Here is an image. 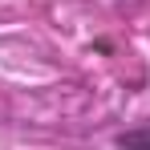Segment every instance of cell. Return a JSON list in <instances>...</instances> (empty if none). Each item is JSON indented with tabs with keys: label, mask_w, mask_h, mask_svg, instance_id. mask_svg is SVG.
<instances>
[{
	"label": "cell",
	"mask_w": 150,
	"mask_h": 150,
	"mask_svg": "<svg viewBox=\"0 0 150 150\" xmlns=\"http://www.w3.org/2000/svg\"><path fill=\"white\" fill-rule=\"evenodd\" d=\"M118 146L122 150H150V126L146 130H126V134H118Z\"/></svg>",
	"instance_id": "obj_1"
}]
</instances>
